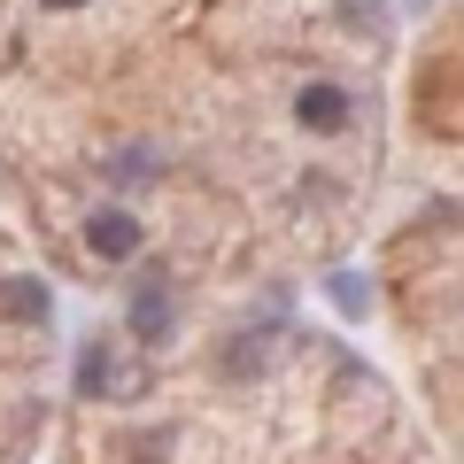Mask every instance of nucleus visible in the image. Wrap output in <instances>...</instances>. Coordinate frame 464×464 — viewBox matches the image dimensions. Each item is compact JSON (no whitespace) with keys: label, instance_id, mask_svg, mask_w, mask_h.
I'll return each mask as SVG.
<instances>
[{"label":"nucleus","instance_id":"f257e3e1","mask_svg":"<svg viewBox=\"0 0 464 464\" xmlns=\"http://www.w3.org/2000/svg\"><path fill=\"white\" fill-rule=\"evenodd\" d=\"M140 387H148V372H140V364H116L109 348H85V356H78V395H93V402H132Z\"/></svg>","mask_w":464,"mask_h":464},{"label":"nucleus","instance_id":"f03ea898","mask_svg":"<svg viewBox=\"0 0 464 464\" xmlns=\"http://www.w3.org/2000/svg\"><path fill=\"white\" fill-rule=\"evenodd\" d=\"M85 256H101V264H132V256H140V217L132 209H93V217H85Z\"/></svg>","mask_w":464,"mask_h":464},{"label":"nucleus","instance_id":"7ed1b4c3","mask_svg":"<svg viewBox=\"0 0 464 464\" xmlns=\"http://www.w3.org/2000/svg\"><path fill=\"white\" fill-rule=\"evenodd\" d=\"M348 85H333V78H310L295 93V116H302V132H348Z\"/></svg>","mask_w":464,"mask_h":464},{"label":"nucleus","instance_id":"20e7f679","mask_svg":"<svg viewBox=\"0 0 464 464\" xmlns=\"http://www.w3.org/2000/svg\"><path fill=\"white\" fill-rule=\"evenodd\" d=\"M124 325H132V341H140V348L170 341V286H140L132 310H124Z\"/></svg>","mask_w":464,"mask_h":464},{"label":"nucleus","instance_id":"39448f33","mask_svg":"<svg viewBox=\"0 0 464 464\" xmlns=\"http://www.w3.org/2000/svg\"><path fill=\"white\" fill-rule=\"evenodd\" d=\"M0 310L16 317V325H47L54 302H47V286H39V279H8V286H0Z\"/></svg>","mask_w":464,"mask_h":464},{"label":"nucleus","instance_id":"423d86ee","mask_svg":"<svg viewBox=\"0 0 464 464\" xmlns=\"http://www.w3.org/2000/svg\"><path fill=\"white\" fill-rule=\"evenodd\" d=\"M333 310L341 317H372V286L356 279V271H341V279H333Z\"/></svg>","mask_w":464,"mask_h":464},{"label":"nucleus","instance_id":"0eeeda50","mask_svg":"<svg viewBox=\"0 0 464 464\" xmlns=\"http://www.w3.org/2000/svg\"><path fill=\"white\" fill-rule=\"evenodd\" d=\"M39 8H54V16H63V8H85V0H39Z\"/></svg>","mask_w":464,"mask_h":464}]
</instances>
